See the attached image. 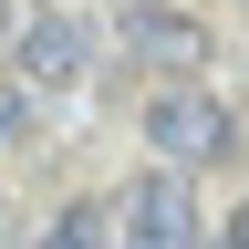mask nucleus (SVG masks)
I'll list each match as a JSON object with an SVG mask.
<instances>
[{
    "label": "nucleus",
    "instance_id": "obj_6",
    "mask_svg": "<svg viewBox=\"0 0 249 249\" xmlns=\"http://www.w3.org/2000/svg\"><path fill=\"white\" fill-rule=\"evenodd\" d=\"M21 135H31V83L0 62V145H21Z\"/></svg>",
    "mask_w": 249,
    "mask_h": 249
},
{
    "label": "nucleus",
    "instance_id": "obj_8",
    "mask_svg": "<svg viewBox=\"0 0 249 249\" xmlns=\"http://www.w3.org/2000/svg\"><path fill=\"white\" fill-rule=\"evenodd\" d=\"M0 52H11V0H0Z\"/></svg>",
    "mask_w": 249,
    "mask_h": 249
},
{
    "label": "nucleus",
    "instance_id": "obj_7",
    "mask_svg": "<svg viewBox=\"0 0 249 249\" xmlns=\"http://www.w3.org/2000/svg\"><path fill=\"white\" fill-rule=\"evenodd\" d=\"M229 249H249V197H239V208H229Z\"/></svg>",
    "mask_w": 249,
    "mask_h": 249
},
{
    "label": "nucleus",
    "instance_id": "obj_3",
    "mask_svg": "<svg viewBox=\"0 0 249 249\" xmlns=\"http://www.w3.org/2000/svg\"><path fill=\"white\" fill-rule=\"evenodd\" d=\"M114 31H124L135 62H156V73H197V62H208V21L187 11V0H124Z\"/></svg>",
    "mask_w": 249,
    "mask_h": 249
},
{
    "label": "nucleus",
    "instance_id": "obj_1",
    "mask_svg": "<svg viewBox=\"0 0 249 249\" xmlns=\"http://www.w3.org/2000/svg\"><path fill=\"white\" fill-rule=\"evenodd\" d=\"M145 135H156V156H166V166H218V156H239V114L218 104L208 83L166 73V83L145 93Z\"/></svg>",
    "mask_w": 249,
    "mask_h": 249
},
{
    "label": "nucleus",
    "instance_id": "obj_5",
    "mask_svg": "<svg viewBox=\"0 0 249 249\" xmlns=\"http://www.w3.org/2000/svg\"><path fill=\"white\" fill-rule=\"evenodd\" d=\"M42 249H114V229H104V208H62L42 229Z\"/></svg>",
    "mask_w": 249,
    "mask_h": 249
},
{
    "label": "nucleus",
    "instance_id": "obj_4",
    "mask_svg": "<svg viewBox=\"0 0 249 249\" xmlns=\"http://www.w3.org/2000/svg\"><path fill=\"white\" fill-rule=\"evenodd\" d=\"M83 62H93V31H83L73 11H42V21L11 31V73H21V83H73Z\"/></svg>",
    "mask_w": 249,
    "mask_h": 249
},
{
    "label": "nucleus",
    "instance_id": "obj_2",
    "mask_svg": "<svg viewBox=\"0 0 249 249\" xmlns=\"http://www.w3.org/2000/svg\"><path fill=\"white\" fill-rule=\"evenodd\" d=\"M124 249H197V197H187V166H145V177H124Z\"/></svg>",
    "mask_w": 249,
    "mask_h": 249
}]
</instances>
